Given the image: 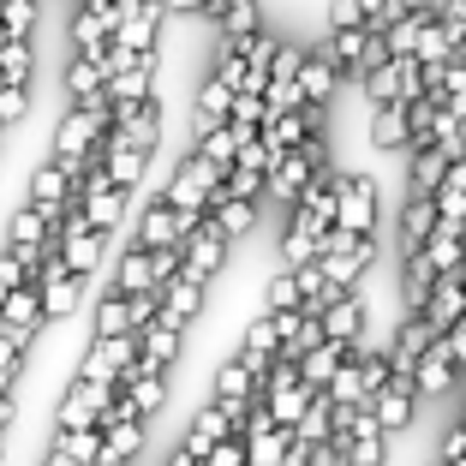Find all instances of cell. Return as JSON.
<instances>
[{
	"instance_id": "6da1fadb",
	"label": "cell",
	"mask_w": 466,
	"mask_h": 466,
	"mask_svg": "<svg viewBox=\"0 0 466 466\" xmlns=\"http://www.w3.org/2000/svg\"><path fill=\"white\" fill-rule=\"evenodd\" d=\"M419 377H400V370H389V383L370 395V407H377V419H383L389 437H400V431L412 425V412H419Z\"/></svg>"
},
{
	"instance_id": "7a4b0ae2",
	"label": "cell",
	"mask_w": 466,
	"mask_h": 466,
	"mask_svg": "<svg viewBox=\"0 0 466 466\" xmlns=\"http://www.w3.org/2000/svg\"><path fill=\"white\" fill-rule=\"evenodd\" d=\"M335 228L377 233V186L365 174H341V216H335Z\"/></svg>"
},
{
	"instance_id": "3957f363",
	"label": "cell",
	"mask_w": 466,
	"mask_h": 466,
	"mask_svg": "<svg viewBox=\"0 0 466 466\" xmlns=\"http://www.w3.org/2000/svg\"><path fill=\"white\" fill-rule=\"evenodd\" d=\"M42 323H48V311H42V288H36V281H25V288H13L6 299H0V329L36 341Z\"/></svg>"
},
{
	"instance_id": "277c9868",
	"label": "cell",
	"mask_w": 466,
	"mask_h": 466,
	"mask_svg": "<svg viewBox=\"0 0 466 466\" xmlns=\"http://www.w3.org/2000/svg\"><path fill=\"white\" fill-rule=\"evenodd\" d=\"M437 221H442L437 198L431 192H407V209H400V258H407V251H425L431 233H437Z\"/></svg>"
},
{
	"instance_id": "5b68a950",
	"label": "cell",
	"mask_w": 466,
	"mask_h": 466,
	"mask_svg": "<svg viewBox=\"0 0 466 466\" xmlns=\"http://www.w3.org/2000/svg\"><path fill=\"white\" fill-rule=\"evenodd\" d=\"M431 293H437V263H431V251H407V258H400V311H425Z\"/></svg>"
},
{
	"instance_id": "8992f818",
	"label": "cell",
	"mask_w": 466,
	"mask_h": 466,
	"mask_svg": "<svg viewBox=\"0 0 466 466\" xmlns=\"http://www.w3.org/2000/svg\"><path fill=\"white\" fill-rule=\"evenodd\" d=\"M370 144H377V150H412V108L407 102H377V114H370Z\"/></svg>"
},
{
	"instance_id": "52a82bcc",
	"label": "cell",
	"mask_w": 466,
	"mask_h": 466,
	"mask_svg": "<svg viewBox=\"0 0 466 466\" xmlns=\"http://www.w3.org/2000/svg\"><path fill=\"white\" fill-rule=\"evenodd\" d=\"M114 293H144V288H162L156 281V251L150 246H126L120 258H114Z\"/></svg>"
},
{
	"instance_id": "ba28073f",
	"label": "cell",
	"mask_w": 466,
	"mask_h": 466,
	"mask_svg": "<svg viewBox=\"0 0 466 466\" xmlns=\"http://www.w3.org/2000/svg\"><path fill=\"white\" fill-rule=\"evenodd\" d=\"M425 317H431V329H437V335H449L454 323H461V317H466V275H437V293H431Z\"/></svg>"
},
{
	"instance_id": "9c48e42d",
	"label": "cell",
	"mask_w": 466,
	"mask_h": 466,
	"mask_svg": "<svg viewBox=\"0 0 466 466\" xmlns=\"http://www.w3.org/2000/svg\"><path fill=\"white\" fill-rule=\"evenodd\" d=\"M198 299H204V281H192V275H174V281L162 288V317H156V323H167V329L186 335V323L198 317Z\"/></svg>"
},
{
	"instance_id": "30bf717a",
	"label": "cell",
	"mask_w": 466,
	"mask_h": 466,
	"mask_svg": "<svg viewBox=\"0 0 466 466\" xmlns=\"http://www.w3.org/2000/svg\"><path fill=\"white\" fill-rule=\"evenodd\" d=\"M454 377H461V365H454V353H449V341H431V353L419 359V395L425 400H437V395H449L454 389Z\"/></svg>"
},
{
	"instance_id": "8fae6325",
	"label": "cell",
	"mask_w": 466,
	"mask_h": 466,
	"mask_svg": "<svg viewBox=\"0 0 466 466\" xmlns=\"http://www.w3.org/2000/svg\"><path fill=\"white\" fill-rule=\"evenodd\" d=\"M108 239H114V233L90 228V233H78V239H66V246H60V258H66L72 275H84V281H90V275H102V263H108Z\"/></svg>"
},
{
	"instance_id": "7c38bea8",
	"label": "cell",
	"mask_w": 466,
	"mask_h": 466,
	"mask_svg": "<svg viewBox=\"0 0 466 466\" xmlns=\"http://www.w3.org/2000/svg\"><path fill=\"white\" fill-rule=\"evenodd\" d=\"M454 156L442 150V144H425V150H412V179H407V192H442V179H449Z\"/></svg>"
},
{
	"instance_id": "4fadbf2b",
	"label": "cell",
	"mask_w": 466,
	"mask_h": 466,
	"mask_svg": "<svg viewBox=\"0 0 466 466\" xmlns=\"http://www.w3.org/2000/svg\"><path fill=\"white\" fill-rule=\"evenodd\" d=\"M323 329H329V341H347V347L365 341V305H359V293H341V299L323 311Z\"/></svg>"
},
{
	"instance_id": "5bb4252c",
	"label": "cell",
	"mask_w": 466,
	"mask_h": 466,
	"mask_svg": "<svg viewBox=\"0 0 466 466\" xmlns=\"http://www.w3.org/2000/svg\"><path fill=\"white\" fill-rule=\"evenodd\" d=\"M347 353H353V347H347V341H317L311 353L299 359V377H305V383H311V389H329V383H335V370H341V359H347Z\"/></svg>"
},
{
	"instance_id": "9a60e30c",
	"label": "cell",
	"mask_w": 466,
	"mask_h": 466,
	"mask_svg": "<svg viewBox=\"0 0 466 466\" xmlns=\"http://www.w3.org/2000/svg\"><path fill=\"white\" fill-rule=\"evenodd\" d=\"M144 425L150 419H120V425H108V442H102V466H126L137 449H144Z\"/></svg>"
},
{
	"instance_id": "2e32d148",
	"label": "cell",
	"mask_w": 466,
	"mask_h": 466,
	"mask_svg": "<svg viewBox=\"0 0 466 466\" xmlns=\"http://www.w3.org/2000/svg\"><path fill=\"white\" fill-rule=\"evenodd\" d=\"M132 329V293H102V305H96V317H90V335H126Z\"/></svg>"
},
{
	"instance_id": "e0dca14e",
	"label": "cell",
	"mask_w": 466,
	"mask_h": 466,
	"mask_svg": "<svg viewBox=\"0 0 466 466\" xmlns=\"http://www.w3.org/2000/svg\"><path fill=\"white\" fill-rule=\"evenodd\" d=\"M251 466H281L288 461V449H293V431L288 425H263V431H251Z\"/></svg>"
},
{
	"instance_id": "ac0fdd59",
	"label": "cell",
	"mask_w": 466,
	"mask_h": 466,
	"mask_svg": "<svg viewBox=\"0 0 466 466\" xmlns=\"http://www.w3.org/2000/svg\"><path fill=\"white\" fill-rule=\"evenodd\" d=\"M299 305H305L299 269H293V263H281V269L269 275V293H263V311H299Z\"/></svg>"
},
{
	"instance_id": "d6986e66",
	"label": "cell",
	"mask_w": 466,
	"mask_h": 466,
	"mask_svg": "<svg viewBox=\"0 0 466 466\" xmlns=\"http://www.w3.org/2000/svg\"><path fill=\"white\" fill-rule=\"evenodd\" d=\"M209 216L221 221V233H228V239H239V233L258 221V198H228V204H216Z\"/></svg>"
},
{
	"instance_id": "ffe728a7",
	"label": "cell",
	"mask_w": 466,
	"mask_h": 466,
	"mask_svg": "<svg viewBox=\"0 0 466 466\" xmlns=\"http://www.w3.org/2000/svg\"><path fill=\"white\" fill-rule=\"evenodd\" d=\"M437 209L449 221H466V156L449 167V179H442V192H437Z\"/></svg>"
},
{
	"instance_id": "44dd1931",
	"label": "cell",
	"mask_w": 466,
	"mask_h": 466,
	"mask_svg": "<svg viewBox=\"0 0 466 466\" xmlns=\"http://www.w3.org/2000/svg\"><path fill=\"white\" fill-rule=\"evenodd\" d=\"M299 90H305V102L323 108V96L335 90V60H305L299 66Z\"/></svg>"
},
{
	"instance_id": "7402d4cb",
	"label": "cell",
	"mask_w": 466,
	"mask_h": 466,
	"mask_svg": "<svg viewBox=\"0 0 466 466\" xmlns=\"http://www.w3.org/2000/svg\"><path fill=\"white\" fill-rule=\"evenodd\" d=\"M365 96H370V108H377V102H400V60H383V66L370 72Z\"/></svg>"
},
{
	"instance_id": "603a6c76",
	"label": "cell",
	"mask_w": 466,
	"mask_h": 466,
	"mask_svg": "<svg viewBox=\"0 0 466 466\" xmlns=\"http://www.w3.org/2000/svg\"><path fill=\"white\" fill-rule=\"evenodd\" d=\"M162 400H167V383H162V377H137V383H132V407L144 412V419H156V412H162Z\"/></svg>"
},
{
	"instance_id": "cb8c5ba5",
	"label": "cell",
	"mask_w": 466,
	"mask_h": 466,
	"mask_svg": "<svg viewBox=\"0 0 466 466\" xmlns=\"http://www.w3.org/2000/svg\"><path fill=\"white\" fill-rule=\"evenodd\" d=\"M25 281H30L25 258H18V251H6V258H0V299H6L13 288H25Z\"/></svg>"
},
{
	"instance_id": "d4e9b609",
	"label": "cell",
	"mask_w": 466,
	"mask_h": 466,
	"mask_svg": "<svg viewBox=\"0 0 466 466\" xmlns=\"http://www.w3.org/2000/svg\"><path fill=\"white\" fill-rule=\"evenodd\" d=\"M442 341H449V353H454V365H461V370H466V317H461V323H454V329H449V335H442Z\"/></svg>"
},
{
	"instance_id": "484cf974",
	"label": "cell",
	"mask_w": 466,
	"mask_h": 466,
	"mask_svg": "<svg viewBox=\"0 0 466 466\" xmlns=\"http://www.w3.org/2000/svg\"><path fill=\"white\" fill-rule=\"evenodd\" d=\"M13 412H18V407H13V395H6V400H0V431L13 425Z\"/></svg>"
},
{
	"instance_id": "4316f807",
	"label": "cell",
	"mask_w": 466,
	"mask_h": 466,
	"mask_svg": "<svg viewBox=\"0 0 466 466\" xmlns=\"http://www.w3.org/2000/svg\"><path fill=\"white\" fill-rule=\"evenodd\" d=\"M461 60H466V42H461Z\"/></svg>"
},
{
	"instance_id": "83f0119b",
	"label": "cell",
	"mask_w": 466,
	"mask_h": 466,
	"mask_svg": "<svg viewBox=\"0 0 466 466\" xmlns=\"http://www.w3.org/2000/svg\"><path fill=\"white\" fill-rule=\"evenodd\" d=\"M437 466H454V461H437Z\"/></svg>"
}]
</instances>
